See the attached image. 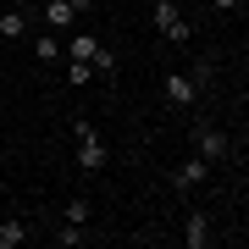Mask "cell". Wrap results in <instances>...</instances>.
Masks as SVG:
<instances>
[{
    "instance_id": "7",
    "label": "cell",
    "mask_w": 249,
    "mask_h": 249,
    "mask_svg": "<svg viewBox=\"0 0 249 249\" xmlns=\"http://www.w3.org/2000/svg\"><path fill=\"white\" fill-rule=\"evenodd\" d=\"M211 238H216V232H211V216H205V211H188V222H183V244H188V249H205Z\"/></svg>"
},
{
    "instance_id": "1",
    "label": "cell",
    "mask_w": 249,
    "mask_h": 249,
    "mask_svg": "<svg viewBox=\"0 0 249 249\" xmlns=\"http://www.w3.org/2000/svg\"><path fill=\"white\" fill-rule=\"evenodd\" d=\"M61 61H89L94 78H116V55L100 45V34H89V28H67V39H61Z\"/></svg>"
},
{
    "instance_id": "5",
    "label": "cell",
    "mask_w": 249,
    "mask_h": 249,
    "mask_svg": "<svg viewBox=\"0 0 249 249\" xmlns=\"http://www.w3.org/2000/svg\"><path fill=\"white\" fill-rule=\"evenodd\" d=\"M39 22H45L50 34H67V28H78V11H72V0H45V6H39Z\"/></svg>"
},
{
    "instance_id": "11",
    "label": "cell",
    "mask_w": 249,
    "mask_h": 249,
    "mask_svg": "<svg viewBox=\"0 0 249 249\" xmlns=\"http://www.w3.org/2000/svg\"><path fill=\"white\" fill-rule=\"evenodd\" d=\"M178 17H183V6H178V0H155V34H166Z\"/></svg>"
},
{
    "instance_id": "9",
    "label": "cell",
    "mask_w": 249,
    "mask_h": 249,
    "mask_svg": "<svg viewBox=\"0 0 249 249\" xmlns=\"http://www.w3.org/2000/svg\"><path fill=\"white\" fill-rule=\"evenodd\" d=\"M17 244H28V222L22 216H6L0 222V249H17Z\"/></svg>"
},
{
    "instance_id": "14",
    "label": "cell",
    "mask_w": 249,
    "mask_h": 249,
    "mask_svg": "<svg viewBox=\"0 0 249 249\" xmlns=\"http://www.w3.org/2000/svg\"><path fill=\"white\" fill-rule=\"evenodd\" d=\"M67 222H72V227H89V199H83V194L67 199Z\"/></svg>"
},
{
    "instance_id": "12",
    "label": "cell",
    "mask_w": 249,
    "mask_h": 249,
    "mask_svg": "<svg viewBox=\"0 0 249 249\" xmlns=\"http://www.w3.org/2000/svg\"><path fill=\"white\" fill-rule=\"evenodd\" d=\"M67 67V83H72V89H89V83H94V67L89 61H61Z\"/></svg>"
},
{
    "instance_id": "16",
    "label": "cell",
    "mask_w": 249,
    "mask_h": 249,
    "mask_svg": "<svg viewBox=\"0 0 249 249\" xmlns=\"http://www.w3.org/2000/svg\"><path fill=\"white\" fill-rule=\"evenodd\" d=\"M72 11H78V17H83V11H94V0H72Z\"/></svg>"
},
{
    "instance_id": "13",
    "label": "cell",
    "mask_w": 249,
    "mask_h": 249,
    "mask_svg": "<svg viewBox=\"0 0 249 249\" xmlns=\"http://www.w3.org/2000/svg\"><path fill=\"white\" fill-rule=\"evenodd\" d=\"M78 244H89V227H61V232H55V249H78Z\"/></svg>"
},
{
    "instance_id": "4",
    "label": "cell",
    "mask_w": 249,
    "mask_h": 249,
    "mask_svg": "<svg viewBox=\"0 0 249 249\" xmlns=\"http://www.w3.org/2000/svg\"><path fill=\"white\" fill-rule=\"evenodd\" d=\"M160 94H166L172 111H183V106H194V100H199V83H194V72H178V67H172L166 83H160Z\"/></svg>"
},
{
    "instance_id": "10",
    "label": "cell",
    "mask_w": 249,
    "mask_h": 249,
    "mask_svg": "<svg viewBox=\"0 0 249 249\" xmlns=\"http://www.w3.org/2000/svg\"><path fill=\"white\" fill-rule=\"evenodd\" d=\"M0 39H28V11H0Z\"/></svg>"
},
{
    "instance_id": "8",
    "label": "cell",
    "mask_w": 249,
    "mask_h": 249,
    "mask_svg": "<svg viewBox=\"0 0 249 249\" xmlns=\"http://www.w3.org/2000/svg\"><path fill=\"white\" fill-rule=\"evenodd\" d=\"M34 61L39 67H61V34H50V28L34 34Z\"/></svg>"
},
{
    "instance_id": "6",
    "label": "cell",
    "mask_w": 249,
    "mask_h": 249,
    "mask_svg": "<svg viewBox=\"0 0 249 249\" xmlns=\"http://www.w3.org/2000/svg\"><path fill=\"white\" fill-rule=\"evenodd\" d=\"M199 183H211V160H205V155H188L183 166L172 172V188H183V194H188V188H199Z\"/></svg>"
},
{
    "instance_id": "15",
    "label": "cell",
    "mask_w": 249,
    "mask_h": 249,
    "mask_svg": "<svg viewBox=\"0 0 249 249\" xmlns=\"http://www.w3.org/2000/svg\"><path fill=\"white\" fill-rule=\"evenodd\" d=\"M216 11H244V0H211Z\"/></svg>"
},
{
    "instance_id": "2",
    "label": "cell",
    "mask_w": 249,
    "mask_h": 249,
    "mask_svg": "<svg viewBox=\"0 0 249 249\" xmlns=\"http://www.w3.org/2000/svg\"><path fill=\"white\" fill-rule=\"evenodd\" d=\"M72 133H78V166L83 172H106L111 150H106V139H100V127L89 122V116H72Z\"/></svg>"
},
{
    "instance_id": "3",
    "label": "cell",
    "mask_w": 249,
    "mask_h": 249,
    "mask_svg": "<svg viewBox=\"0 0 249 249\" xmlns=\"http://www.w3.org/2000/svg\"><path fill=\"white\" fill-rule=\"evenodd\" d=\"M188 144H194V155H205L211 166H222V160H232V139L222 133V127H211V122H199L194 133H188Z\"/></svg>"
}]
</instances>
